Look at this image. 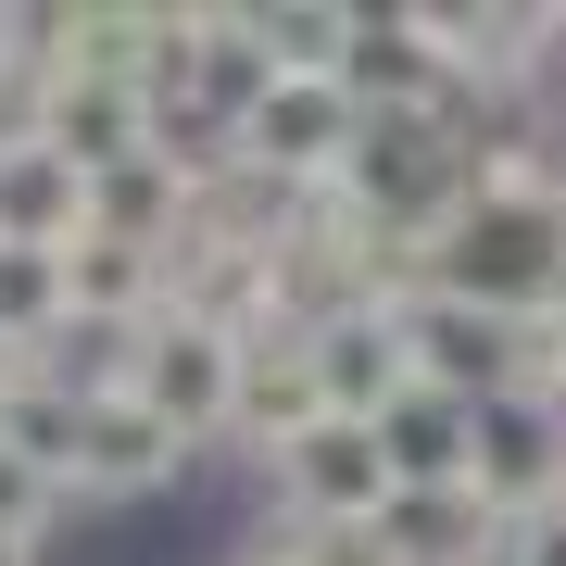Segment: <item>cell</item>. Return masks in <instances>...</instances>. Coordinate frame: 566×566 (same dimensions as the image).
Returning <instances> with one entry per match:
<instances>
[{"label":"cell","instance_id":"6da1fadb","mask_svg":"<svg viewBox=\"0 0 566 566\" xmlns=\"http://www.w3.org/2000/svg\"><path fill=\"white\" fill-rule=\"evenodd\" d=\"M554 264H566V202H554L542 151L491 114L479 189H465V202L416 240V303H453V315H491V327H542Z\"/></svg>","mask_w":566,"mask_h":566},{"label":"cell","instance_id":"3957f363","mask_svg":"<svg viewBox=\"0 0 566 566\" xmlns=\"http://www.w3.org/2000/svg\"><path fill=\"white\" fill-rule=\"evenodd\" d=\"M114 390H126V403H151L189 453H227V441H240V340L202 327V315H151L139 340H126Z\"/></svg>","mask_w":566,"mask_h":566},{"label":"cell","instance_id":"e0dca14e","mask_svg":"<svg viewBox=\"0 0 566 566\" xmlns=\"http://www.w3.org/2000/svg\"><path fill=\"white\" fill-rule=\"evenodd\" d=\"M504 566H566V504H542L528 528H504Z\"/></svg>","mask_w":566,"mask_h":566},{"label":"cell","instance_id":"7c38bea8","mask_svg":"<svg viewBox=\"0 0 566 566\" xmlns=\"http://www.w3.org/2000/svg\"><path fill=\"white\" fill-rule=\"evenodd\" d=\"M378 441H390V465H403V491H465V441H479V390H441V378H416L403 403L378 416Z\"/></svg>","mask_w":566,"mask_h":566},{"label":"cell","instance_id":"9a60e30c","mask_svg":"<svg viewBox=\"0 0 566 566\" xmlns=\"http://www.w3.org/2000/svg\"><path fill=\"white\" fill-rule=\"evenodd\" d=\"M252 39L277 76H340L353 51V0H252Z\"/></svg>","mask_w":566,"mask_h":566},{"label":"cell","instance_id":"7a4b0ae2","mask_svg":"<svg viewBox=\"0 0 566 566\" xmlns=\"http://www.w3.org/2000/svg\"><path fill=\"white\" fill-rule=\"evenodd\" d=\"M340 88L365 126H479L465 76L428 39V0H353V51H340Z\"/></svg>","mask_w":566,"mask_h":566},{"label":"cell","instance_id":"4fadbf2b","mask_svg":"<svg viewBox=\"0 0 566 566\" xmlns=\"http://www.w3.org/2000/svg\"><path fill=\"white\" fill-rule=\"evenodd\" d=\"M390 566H504V516L479 504V491H403L378 528Z\"/></svg>","mask_w":566,"mask_h":566},{"label":"cell","instance_id":"2e32d148","mask_svg":"<svg viewBox=\"0 0 566 566\" xmlns=\"http://www.w3.org/2000/svg\"><path fill=\"white\" fill-rule=\"evenodd\" d=\"M0 528H39V542L63 528V491L39 479V465H13V453H0Z\"/></svg>","mask_w":566,"mask_h":566},{"label":"cell","instance_id":"30bf717a","mask_svg":"<svg viewBox=\"0 0 566 566\" xmlns=\"http://www.w3.org/2000/svg\"><path fill=\"white\" fill-rule=\"evenodd\" d=\"M88 227H102V177L88 164H63L51 139L0 151V240L13 252H76Z\"/></svg>","mask_w":566,"mask_h":566},{"label":"cell","instance_id":"ffe728a7","mask_svg":"<svg viewBox=\"0 0 566 566\" xmlns=\"http://www.w3.org/2000/svg\"><path fill=\"white\" fill-rule=\"evenodd\" d=\"M0 566H51V542L39 528H0Z\"/></svg>","mask_w":566,"mask_h":566},{"label":"cell","instance_id":"ba28073f","mask_svg":"<svg viewBox=\"0 0 566 566\" xmlns=\"http://www.w3.org/2000/svg\"><path fill=\"white\" fill-rule=\"evenodd\" d=\"M327 416H340V403H327L315 327H264V340H240V453H252V465L303 453Z\"/></svg>","mask_w":566,"mask_h":566},{"label":"cell","instance_id":"5b68a950","mask_svg":"<svg viewBox=\"0 0 566 566\" xmlns=\"http://www.w3.org/2000/svg\"><path fill=\"white\" fill-rule=\"evenodd\" d=\"M264 491H277L290 528H390V504H403V465H390V441L365 416H327L303 453L264 465Z\"/></svg>","mask_w":566,"mask_h":566},{"label":"cell","instance_id":"52a82bcc","mask_svg":"<svg viewBox=\"0 0 566 566\" xmlns=\"http://www.w3.org/2000/svg\"><path fill=\"white\" fill-rule=\"evenodd\" d=\"M189 465H202V453H189V441H177V428H164L151 403H126V390H88L76 479H63V491H76V504H164Z\"/></svg>","mask_w":566,"mask_h":566},{"label":"cell","instance_id":"d6986e66","mask_svg":"<svg viewBox=\"0 0 566 566\" xmlns=\"http://www.w3.org/2000/svg\"><path fill=\"white\" fill-rule=\"evenodd\" d=\"M0 76H39V51H25V0H0Z\"/></svg>","mask_w":566,"mask_h":566},{"label":"cell","instance_id":"7402d4cb","mask_svg":"<svg viewBox=\"0 0 566 566\" xmlns=\"http://www.w3.org/2000/svg\"><path fill=\"white\" fill-rule=\"evenodd\" d=\"M542 340L566 353V264H554V303H542Z\"/></svg>","mask_w":566,"mask_h":566},{"label":"cell","instance_id":"277c9868","mask_svg":"<svg viewBox=\"0 0 566 566\" xmlns=\"http://www.w3.org/2000/svg\"><path fill=\"white\" fill-rule=\"evenodd\" d=\"M353 139H365V114H353L340 76H277V88L240 114V177L290 189V202H315V189H340Z\"/></svg>","mask_w":566,"mask_h":566},{"label":"cell","instance_id":"ac0fdd59","mask_svg":"<svg viewBox=\"0 0 566 566\" xmlns=\"http://www.w3.org/2000/svg\"><path fill=\"white\" fill-rule=\"evenodd\" d=\"M516 139L542 151V177H554V202H566V102H542V114H516Z\"/></svg>","mask_w":566,"mask_h":566},{"label":"cell","instance_id":"9c48e42d","mask_svg":"<svg viewBox=\"0 0 566 566\" xmlns=\"http://www.w3.org/2000/svg\"><path fill=\"white\" fill-rule=\"evenodd\" d=\"M315 365H327V403H340V416H365V428H378V416H390V403H403V390L428 378V365H416V327H403V303L327 315V327H315Z\"/></svg>","mask_w":566,"mask_h":566},{"label":"cell","instance_id":"8992f818","mask_svg":"<svg viewBox=\"0 0 566 566\" xmlns=\"http://www.w3.org/2000/svg\"><path fill=\"white\" fill-rule=\"evenodd\" d=\"M465 491H479L504 528H528L542 504H566V403H542V390H479Z\"/></svg>","mask_w":566,"mask_h":566},{"label":"cell","instance_id":"44dd1931","mask_svg":"<svg viewBox=\"0 0 566 566\" xmlns=\"http://www.w3.org/2000/svg\"><path fill=\"white\" fill-rule=\"evenodd\" d=\"M25 378H39V353H13V340H0V403H13Z\"/></svg>","mask_w":566,"mask_h":566},{"label":"cell","instance_id":"8fae6325","mask_svg":"<svg viewBox=\"0 0 566 566\" xmlns=\"http://www.w3.org/2000/svg\"><path fill=\"white\" fill-rule=\"evenodd\" d=\"M39 139L63 164H88V177H114V164L151 151V102L139 88H102V76H39Z\"/></svg>","mask_w":566,"mask_h":566},{"label":"cell","instance_id":"5bb4252c","mask_svg":"<svg viewBox=\"0 0 566 566\" xmlns=\"http://www.w3.org/2000/svg\"><path fill=\"white\" fill-rule=\"evenodd\" d=\"M0 340H13V353H63V340H76L63 252H13V240H0Z\"/></svg>","mask_w":566,"mask_h":566}]
</instances>
